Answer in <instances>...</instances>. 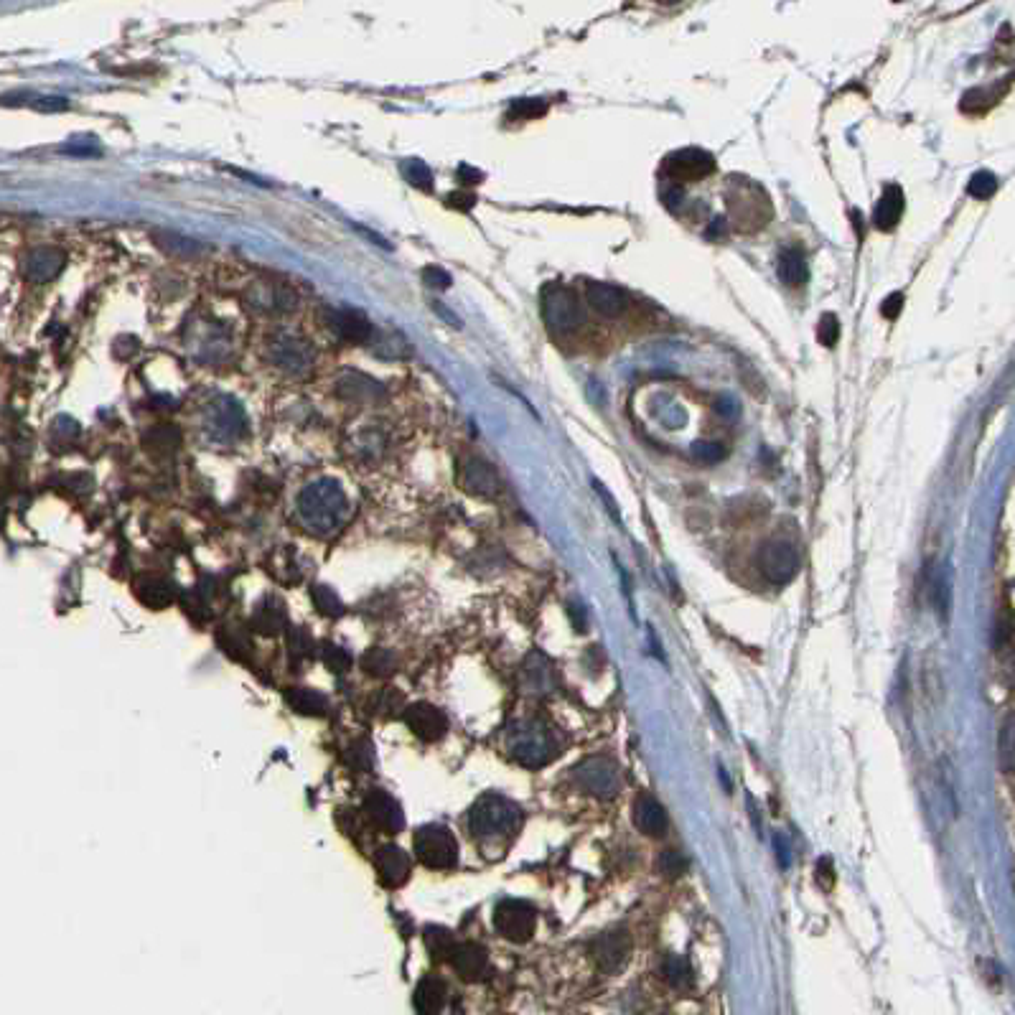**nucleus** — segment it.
Instances as JSON below:
<instances>
[{
	"label": "nucleus",
	"instance_id": "17",
	"mask_svg": "<svg viewBox=\"0 0 1015 1015\" xmlns=\"http://www.w3.org/2000/svg\"><path fill=\"white\" fill-rule=\"evenodd\" d=\"M405 723H408L410 731L415 733L423 741H438L441 736H446L448 731V720L441 710L430 703H415L405 710Z\"/></svg>",
	"mask_w": 1015,
	"mask_h": 1015
},
{
	"label": "nucleus",
	"instance_id": "15",
	"mask_svg": "<svg viewBox=\"0 0 1015 1015\" xmlns=\"http://www.w3.org/2000/svg\"><path fill=\"white\" fill-rule=\"evenodd\" d=\"M245 301L255 311L263 313H290L298 308L296 293L280 283H252L245 293Z\"/></svg>",
	"mask_w": 1015,
	"mask_h": 1015
},
{
	"label": "nucleus",
	"instance_id": "19",
	"mask_svg": "<svg viewBox=\"0 0 1015 1015\" xmlns=\"http://www.w3.org/2000/svg\"><path fill=\"white\" fill-rule=\"evenodd\" d=\"M336 392H339L344 400L359 402V405H377V402L385 397V387H382L380 382L359 372L341 374L339 380H336Z\"/></svg>",
	"mask_w": 1015,
	"mask_h": 1015
},
{
	"label": "nucleus",
	"instance_id": "27",
	"mask_svg": "<svg viewBox=\"0 0 1015 1015\" xmlns=\"http://www.w3.org/2000/svg\"><path fill=\"white\" fill-rule=\"evenodd\" d=\"M776 273H779L781 283L789 285V288H802L809 280V268H807V257L802 255V250H781L779 263H776Z\"/></svg>",
	"mask_w": 1015,
	"mask_h": 1015
},
{
	"label": "nucleus",
	"instance_id": "47",
	"mask_svg": "<svg viewBox=\"0 0 1015 1015\" xmlns=\"http://www.w3.org/2000/svg\"><path fill=\"white\" fill-rule=\"evenodd\" d=\"M423 280L430 285V288H441V290L451 285V275H448L443 268H438V265H428V268L423 270Z\"/></svg>",
	"mask_w": 1015,
	"mask_h": 1015
},
{
	"label": "nucleus",
	"instance_id": "36",
	"mask_svg": "<svg viewBox=\"0 0 1015 1015\" xmlns=\"http://www.w3.org/2000/svg\"><path fill=\"white\" fill-rule=\"evenodd\" d=\"M690 453H692V458H695V461L705 463V466H715V463L725 461V456H728L725 446H720V443H713V441L692 443Z\"/></svg>",
	"mask_w": 1015,
	"mask_h": 1015
},
{
	"label": "nucleus",
	"instance_id": "10",
	"mask_svg": "<svg viewBox=\"0 0 1015 1015\" xmlns=\"http://www.w3.org/2000/svg\"><path fill=\"white\" fill-rule=\"evenodd\" d=\"M759 570L774 586H787L799 573L797 547L787 540H771L759 550Z\"/></svg>",
	"mask_w": 1015,
	"mask_h": 1015
},
{
	"label": "nucleus",
	"instance_id": "50",
	"mask_svg": "<svg viewBox=\"0 0 1015 1015\" xmlns=\"http://www.w3.org/2000/svg\"><path fill=\"white\" fill-rule=\"evenodd\" d=\"M774 848H776V855H779V863L784 865V868H787L789 858H792V855H789V848H787V843H784V837H781V835L774 837Z\"/></svg>",
	"mask_w": 1015,
	"mask_h": 1015
},
{
	"label": "nucleus",
	"instance_id": "9",
	"mask_svg": "<svg viewBox=\"0 0 1015 1015\" xmlns=\"http://www.w3.org/2000/svg\"><path fill=\"white\" fill-rule=\"evenodd\" d=\"M573 776L588 794L601 799L614 797L621 787L619 766H616V761L606 759V756H591V759L580 761L575 766Z\"/></svg>",
	"mask_w": 1015,
	"mask_h": 1015
},
{
	"label": "nucleus",
	"instance_id": "46",
	"mask_svg": "<svg viewBox=\"0 0 1015 1015\" xmlns=\"http://www.w3.org/2000/svg\"><path fill=\"white\" fill-rule=\"evenodd\" d=\"M321 659H324V662L329 664L331 670H339V672L346 670V667H349V662H352V659H349V654H346L344 649L331 647V644H326L324 654H321Z\"/></svg>",
	"mask_w": 1015,
	"mask_h": 1015
},
{
	"label": "nucleus",
	"instance_id": "34",
	"mask_svg": "<svg viewBox=\"0 0 1015 1015\" xmlns=\"http://www.w3.org/2000/svg\"><path fill=\"white\" fill-rule=\"evenodd\" d=\"M288 700L293 705V710H298L301 715H324L326 708H329L324 695L313 690H293L288 695Z\"/></svg>",
	"mask_w": 1015,
	"mask_h": 1015
},
{
	"label": "nucleus",
	"instance_id": "26",
	"mask_svg": "<svg viewBox=\"0 0 1015 1015\" xmlns=\"http://www.w3.org/2000/svg\"><path fill=\"white\" fill-rule=\"evenodd\" d=\"M446 982L441 977L428 975L420 980L418 990H415V1008H418V1015H441L443 1005H446Z\"/></svg>",
	"mask_w": 1015,
	"mask_h": 1015
},
{
	"label": "nucleus",
	"instance_id": "2",
	"mask_svg": "<svg viewBox=\"0 0 1015 1015\" xmlns=\"http://www.w3.org/2000/svg\"><path fill=\"white\" fill-rule=\"evenodd\" d=\"M507 751L517 764L542 769L558 756L560 743L553 728L542 720H517L507 731Z\"/></svg>",
	"mask_w": 1015,
	"mask_h": 1015
},
{
	"label": "nucleus",
	"instance_id": "7",
	"mask_svg": "<svg viewBox=\"0 0 1015 1015\" xmlns=\"http://www.w3.org/2000/svg\"><path fill=\"white\" fill-rule=\"evenodd\" d=\"M268 359L270 364L288 374H306L316 362V352L303 336L293 331H275L268 339Z\"/></svg>",
	"mask_w": 1015,
	"mask_h": 1015
},
{
	"label": "nucleus",
	"instance_id": "48",
	"mask_svg": "<svg viewBox=\"0 0 1015 1015\" xmlns=\"http://www.w3.org/2000/svg\"><path fill=\"white\" fill-rule=\"evenodd\" d=\"M901 308H904V296H901V293H893V296H888L886 301H883L881 313L886 318H896L898 313H901Z\"/></svg>",
	"mask_w": 1015,
	"mask_h": 1015
},
{
	"label": "nucleus",
	"instance_id": "37",
	"mask_svg": "<svg viewBox=\"0 0 1015 1015\" xmlns=\"http://www.w3.org/2000/svg\"><path fill=\"white\" fill-rule=\"evenodd\" d=\"M285 624V616L280 614L278 606H265L260 608V614L255 616V629L265 636H275Z\"/></svg>",
	"mask_w": 1015,
	"mask_h": 1015
},
{
	"label": "nucleus",
	"instance_id": "16",
	"mask_svg": "<svg viewBox=\"0 0 1015 1015\" xmlns=\"http://www.w3.org/2000/svg\"><path fill=\"white\" fill-rule=\"evenodd\" d=\"M364 815L374 827H380L385 832H400L405 827V817H402V807L397 804V799L392 794L380 792V789L367 794Z\"/></svg>",
	"mask_w": 1015,
	"mask_h": 1015
},
{
	"label": "nucleus",
	"instance_id": "8",
	"mask_svg": "<svg viewBox=\"0 0 1015 1015\" xmlns=\"http://www.w3.org/2000/svg\"><path fill=\"white\" fill-rule=\"evenodd\" d=\"M415 855L433 870L453 868L458 860V843L443 825H425L415 832Z\"/></svg>",
	"mask_w": 1015,
	"mask_h": 1015
},
{
	"label": "nucleus",
	"instance_id": "31",
	"mask_svg": "<svg viewBox=\"0 0 1015 1015\" xmlns=\"http://www.w3.org/2000/svg\"><path fill=\"white\" fill-rule=\"evenodd\" d=\"M522 677L527 680L530 692L550 690V685H553V664L547 662L545 657H540V654H532V657L527 659L525 675Z\"/></svg>",
	"mask_w": 1015,
	"mask_h": 1015
},
{
	"label": "nucleus",
	"instance_id": "4",
	"mask_svg": "<svg viewBox=\"0 0 1015 1015\" xmlns=\"http://www.w3.org/2000/svg\"><path fill=\"white\" fill-rule=\"evenodd\" d=\"M201 430L214 446H235L247 433L245 408L235 397L214 395L201 410Z\"/></svg>",
	"mask_w": 1015,
	"mask_h": 1015
},
{
	"label": "nucleus",
	"instance_id": "35",
	"mask_svg": "<svg viewBox=\"0 0 1015 1015\" xmlns=\"http://www.w3.org/2000/svg\"><path fill=\"white\" fill-rule=\"evenodd\" d=\"M664 980L670 982L672 988H687L692 980V970L690 965H687V960H682V957H667L664 960Z\"/></svg>",
	"mask_w": 1015,
	"mask_h": 1015
},
{
	"label": "nucleus",
	"instance_id": "13",
	"mask_svg": "<svg viewBox=\"0 0 1015 1015\" xmlns=\"http://www.w3.org/2000/svg\"><path fill=\"white\" fill-rule=\"evenodd\" d=\"M458 481H461L463 489L469 491V494H474V497L491 499L502 491V481H499V474L494 471V466L479 456L463 458L461 466H458Z\"/></svg>",
	"mask_w": 1015,
	"mask_h": 1015
},
{
	"label": "nucleus",
	"instance_id": "12",
	"mask_svg": "<svg viewBox=\"0 0 1015 1015\" xmlns=\"http://www.w3.org/2000/svg\"><path fill=\"white\" fill-rule=\"evenodd\" d=\"M713 168H715V158L710 156L708 151H700V148H682V151L667 156L662 171L667 179L675 181V184H680V181L705 179L708 173H713Z\"/></svg>",
	"mask_w": 1015,
	"mask_h": 1015
},
{
	"label": "nucleus",
	"instance_id": "43",
	"mask_svg": "<svg viewBox=\"0 0 1015 1015\" xmlns=\"http://www.w3.org/2000/svg\"><path fill=\"white\" fill-rule=\"evenodd\" d=\"M659 870H662L667 878H680L685 876L687 860L682 858L680 853H675V850H667V853H662V858H659Z\"/></svg>",
	"mask_w": 1015,
	"mask_h": 1015
},
{
	"label": "nucleus",
	"instance_id": "22",
	"mask_svg": "<svg viewBox=\"0 0 1015 1015\" xmlns=\"http://www.w3.org/2000/svg\"><path fill=\"white\" fill-rule=\"evenodd\" d=\"M451 965L466 982H479L489 970V957L479 944H458L451 954Z\"/></svg>",
	"mask_w": 1015,
	"mask_h": 1015
},
{
	"label": "nucleus",
	"instance_id": "3",
	"mask_svg": "<svg viewBox=\"0 0 1015 1015\" xmlns=\"http://www.w3.org/2000/svg\"><path fill=\"white\" fill-rule=\"evenodd\" d=\"M522 809L512 799L502 794H484L469 809V830L479 840H497V837H512L522 827Z\"/></svg>",
	"mask_w": 1015,
	"mask_h": 1015
},
{
	"label": "nucleus",
	"instance_id": "29",
	"mask_svg": "<svg viewBox=\"0 0 1015 1015\" xmlns=\"http://www.w3.org/2000/svg\"><path fill=\"white\" fill-rule=\"evenodd\" d=\"M135 591H138L140 601L148 603L151 608H163L173 601V588L163 578H140Z\"/></svg>",
	"mask_w": 1015,
	"mask_h": 1015
},
{
	"label": "nucleus",
	"instance_id": "38",
	"mask_svg": "<svg viewBox=\"0 0 1015 1015\" xmlns=\"http://www.w3.org/2000/svg\"><path fill=\"white\" fill-rule=\"evenodd\" d=\"M967 191H970V196H975V199L985 201L998 191V179H995L990 171H977L970 179V184H967Z\"/></svg>",
	"mask_w": 1015,
	"mask_h": 1015
},
{
	"label": "nucleus",
	"instance_id": "53",
	"mask_svg": "<svg viewBox=\"0 0 1015 1015\" xmlns=\"http://www.w3.org/2000/svg\"><path fill=\"white\" fill-rule=\"evenodd\" d=\"M64 153H74V156H95L97 148L92 145V148H84V145H67V148H62Z\"/></svg>",
	"mask_w": 1015,
	"mask_h": 1015
},
{
	"label": "nucleus",
	"instance_id": "5",
	"mask_svg": "<svg viewBox=\"0 0 1015 1015\" xmlns=\"http://www.w3.org/2000/svg\"><path fill=\"white\" fill-rule=\"evenodd\" d=\"M542 318L547 331L558 339L573 336L586 324V311L575 298V293L565 285H547L542 290Z\"/></svg>",
	"mask_w": 1015,
	"mask_h": 1015
},
{
	"label": "nucleus",
	"instance_id": "11",
	"mask_svg": "<svg viewBox=\"0 0 1015 1015\" xmlns=\"http://www.w3.org/2000/svg\"><path fill=\"white\" fill-rule=\"evenodd\" d=\"M537 914L527 901L519 898H504L502 904L494 911V926L504 939L514 944H522L535 934Z\"/></svg>",
	"mask_w": 1015,
	"mask_h": 1015
},
{
	"label": "nucleus",
	"instance_id": "28",
	"mask_svg": "<svg viewBox=\"0 0 1015 1015\" xmlns=\"http://www.w3.org/2000/svg\"><path fill=\"white\" fill-rule=\"evenodd\" d=\"M372 341H374L372 352L382 359H402L410 354V341L395 329L382 331V334L374 336Z\"/></svg>",
	"mask_w": 1015,
	"mask_h": 1015
},
{
	"label": "nucleus",
	"instance_id": "54",
	"mask_svg": "<svg viewBox=\"0 0 1015 1015\" xmlns=\"http://www.w3.org/2000/svg\"><path fill=\"white\" fill-rule=\"evenodd\" d=\"M718 413L725 415V418H731V415L736 413V402L728 400V397H723V400H720V405H718Z\"/></svg>",
	"mask_w": 1015,
	"mask_h": 1015
},
{
	"label": "nucleus",
	"instance_id": "45",
	"mask_svg": "<svg viewBox=\"0 0 1015 1015\" xmlns=\"http://www.w3.org/2000/svg\"><path fill=\"white\" fill-rule=\"evenodd\" d=\"M542 112H545V102L519 100V102H514V107H512V118L530 120V118H537V115H542Z\"/></svg>",
	"mask_w": 1015,
	"mask_h": 1015
},
{
	"label": "nucleus",
	"instance_id": "40",
	"mask_svg": "<svg viewBox=\"0 0 1015 1015\" xmlns=\"http://www.w3.org/2000/svg\"><path fill=\"white\" fill-rule=\"evenodd\" d=\"M313 601H316L318 611L326 616H339L341 614V601L331 588L316 586L313 588Z\"/></svg>",
	"mask_w": 1015,
	"mask_h": 1015
},
{
	"label": "nucleus",
	"instance_id": "32",
	"mask_svg": "<svg viewBox=\"0 0 1015 1015\" xmlns=\"http://www.w3.org/2000/svg\"><path fill=\"white\" fill-rule=\"evenodd\" d=\"M425 947L433 954L435 960H451L453 949L458 947V942L453 939V934L448 929H441V926H430L425 929Z\"/></svg>",
	"mask_w": 1015,
	"mask_h": 1015
},
{
	"label": "nucleus",
	"instance_id": "39",
	"mask_svg": "<svg viewBox=\"0 0 1015 1015\" xmlns=\"http://www.w3.org/2000/svg\"><path fill=\"white\" fill-rule=\"evenodd\" d=\"M817 339H820V344L827 346V349H832V346L837 344V339H840V321H837L835 313H825V316L820 318V324H817Z\"/></svg>",
	"mask_w": 1015,
	"mask_h": 1015
},
{
	"label": "nucleus",
	"instance_id": "41",
	"mask_svg": "<svg viewBox=\"0 0 1015 1015\" xmlns=\"http://www.w3.org/2000/svg\"><path fill=\"white\" fill-rule=\"evenodd\" d=\"M176 443H179V433L173 428H156L145 438V446L156 448V451H173Z\"/></svg>",
	"mask_w": 1015,
	"mask_h": 1015
},
{
	"label": "nucleus",
	"instance_id": "30",
	"mask_svg": "<svg viewBox=\"0 0 1015 1015\" xmlns=\"http://www.w3.org/2000/svg\"><path fill=\"white\" fill-rule=\"evenodd\" d=\"M349 446H352V451L357 453V458H362V461H374V458L382 456L387 441H385V435H382L377 428H367V430H359Z\"/></svg>",
	"mask_w": 1015,
	"mask_h": 1015
},
{
	"label": "nucleus",
	"instance_id": "25",
	"mask_svg": "<svg viewBox=\"0 0 1015 1015\" xmlns=\"http://www.w3.org/2000/svg\"><path fill=\"white\" fill-rule=\"evenodd\" d=\"M904 207H906L904 189H901L898 184H888L886 189H883L881 199L876 201V209H873V224H876L878 229H883V232H888V229H893L898 222H901V217H904Z\"/></svg>",
	"mask_w": 1015,
	"mask_h": 1015
},
{
	"label": "nucleus",
	"instance_id": "42",
	"mask_svg": "<svg viewBox=\"0 0 1015 1015\" xmlns=\"http://www.w3.org/2000/svg\"><path fill=\"white\" fill-rule=\"evenodd\" d=\"M402 171H405V176H408V181L413 186H420V189H430L433 186V176H430L428 166H425L423 161H408L405 166H402Z\"/></svg>",
	"mask_w": 1015,
	"mask_h": 1015
},
{
	"label": "nucleus",
	"instance_id": "14",
	"mask_svg": "<svg viewBox=\"0 0 1015 1015\" xmlns=\"http://www.w3.org/2000/svg\"><path fill=\"white\" fill-rule=\"evenodd\" d=\"M591 954H593V960H596V965L601 967L603 972H608V975H616V972L624 970L626 962H629V957H631L629 934L621 932V929L601 934V937L593 942Z\"/></svg>",
	"mask_w": 1015,
	"mask_h": 1015
},
{
	"label": "nucleus",
	"instance_id": "52",
	"mask_svg": "<svg viewBox=\"0 0 1015 1015\" xmlns=\"http://www.w3.org/2000/svg\"><path fill=\"white\" fill-rule=\"evenodd\" d=\"M448 201H451L453 207H461V209L474 207V196H469V194H451L448 196Z\"/></svg>",
	"mask_w": 1015,
	"mask_h": 1015
},
{
	"label": "nucleus",
	"instance_id": "51",
	"mask_svg": "<svg viewBox=\"0 0 1015 1015\" xmlns=\"http://www.w3.org/2000/svg\"><path fill=\"white\" fill-rule=\"evenodd\" d=\"M458 179H461L463 184H479L481 173L474 171V168H469V166H461L458 168Z\"/></svg>",
	"mask_w": 1015,
	"mask_h": 1015
},
{
	"label": "nucleus",
	"instance_id": "24",
	"mask_svg": "<svg viewBox=\"0 0 1015 1015\" xmlns=\"http://www.w3.org/2000/svg\"><path fill=\"white\" fill-rule=\"evenodd\" d=\"M634 825L649 837H659L667 832V812L652 794H642L634 802Z\"/></svg>",
	"mask_w": 1015,
	"mask_h": 1015
},
{
	"label": "nucleus",
	"instance_id": "20",
	"mask_svg": "<svg viewBox=\"0 0 1015 1015\" xmlns=\"http://www.w3.org/2000/svg\"><path fill=\"white\" fill-rule=\"evenodd\" d=\"M64 263L67 260H64L62 250H56V247H36L23 260V273L34 283H49V280H54L56 275L62 273Z\"/></svg>",
	"mask_w": 1015,
	"mask_h": 1015
},
{
	"label": "nucleus",
	"instance_id": "23",
	"mask_svg": "<svg viewBox=\"0 0 1015 1015\" xmlns=\"http://www.w3.org/2000/svg\"><path fill=\"white\" fill-rule=\"evenodd\" d=\"M377 870L385 886L397 888L410 878V858L397 845H382L377 850Z\"/></svg>",
	"mask_w": 1015,
	"mask_h": 1015
},
{
	"label": "nucleus",
	"instance_id": "21",
	"mask_svg": "<svg viewBox=\"0 0 1015 1015\" xmlns=\"http://www.w3.org/2000/svg\"><path fill=\"white\" fill-rule=\"evenodd\" d=\"M329 326L344 341L359 344V341L372 339V324L357 308H336V311H329Z\"/></svg>",
	"mask_w": 1015,
	"mask_h": 1015
},
{
	"label": "nucleus",
	"instance_id": "18",
	"mask_svg": "<svg viewBox=\"0 0 1015 1015\" xmlns=\"http://www.w3.org/2000/svg\"><path fill=\"white\" fill-rule=\"evenodd\" d=\"M586 298L591 303V308L596 313L606 318H619L624 316L626 308H629V293L624 288L614 283H601V280H591L586 285Z\"/></svg>",
	"mask_w": 1015,
	"mask_h": 1015
},
{
	"label": "nucleus",
	"instance_id": "44",
	"mask_svg": "<svg viewBox=\"0 0 1015 1015\" xmlns=\"http://www.w3.org/2000/svg\"><path fill=\"white\" fill-rule=\"evenodd\" d=\"M1000 764L1008 774L1013 771V720L1005 723L1003 736H1000Z\"/></svg>",
	"mask_w": 1015,
	"mask_h": 1015
},
{
	"label": "nucleus",
	"instance_id": "33",
	"mask_svg": "<svg viewBox=\"0 0 1015 1015\" xmlns=\"http://www.w3.org/2000/svg\"><path fill=\"white\" fill-rule=\"evenodd\" d=\"M153 237H156V242L161 250L171 252V255H176V257H194V255H199V250H201L194 240L176 235V232H163V229H158Z\"/></svg>",
	"mask_w": 1015,
	"mask_h": 1015
},
{
	"label": "nucleus",
	"instance_id": "6",
	"mask_svg": "<svg viewBox=\"0 0 1015 1015\" xmlns=\"http://www.w3.org/2000/svg\"><path fill=\"white\" fill-rule=\"evenodd\" d=\"M186 346L196 362L204 367H219L235 352V336L229 326L219 321H194L186 329Z\"/></svg>",
	"mask_w": 1015,
	"mask_h": 1015
},
{
	"label": "nucleus",
	"instance_id": "49",
	"mask_svg": "<svg viewBox=\"0 0 1015 1015\" xmlns=\"http://www.w3.org/2000/svg\"><path fill=\"white\" fill-rule=\"evenodd\" d=\"M817 878H820L822 888H830L835 883V868H832V863L827 858H822L820 865H817Z\"/></svg>",
	"mask_w": 1015,
	"mask_h": 1015
},
{
	"label": "nucleus",
	"instance_id": "1",
	"mask_svg": "<svg viewBox=\"0 0 1015 1015\" xmlns=\"http://www.w3.org/2000/svg\"><path fill=\"white\" fill-rule=\"evenodd\" d=\"M298 519L311 535L331 537L349 519V499L339 481L318 479L298 494Z\"/></svg>",
	"mask_w": 1015,
	"mask_h": 1015
}]
</instances>
